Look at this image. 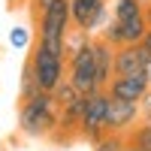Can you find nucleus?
I'll use <instances>...</instances> for the list:
<instances>
[{
	"instance_id": "18",
	"label": "nucleus",
	"mask_w": 151,
	"mask_h": 151,
	"mask_svg": "<svg viewBox=\"0 0 151 151\" xmlns=\"http://www.w3.org/2000/svg\"><path fill=\"white\" fill-rule=\"evenodd\" d=\"M45 3H48V0H33V9H42Z\"/></svg>"
},
{
	"instance_id": "16",
	"label": "nucleus",
	"mask_w": 151,
	"mask_h": 151,
	"mask_svg": "<svg viewBox=\"0 0 151 151\" xmlns=\"http://www.w3.org/2000/svg\"><path fill=\"white\" fill-rule=\"evenodd\" d=\"M145 18H148V27H151V0H145Z\"/></svg>"
},
{
	"instance_id": "7",
	"label": "nucleus",
	"mask_w": 151,
	"mask_h": 151,
	"mask_svg": "<svg viewBox=\"0 0 151 151\" xmlns=\"http://www.w3.org/2000/svg\"><path fill=\"white\" fill-rule=\"evenodd\" d=\"M142 121V106L130 100H112L109 97V112H106V133L127 136L136 124Z\"/></svg>"
},
{
	"instance_id": "13",
	"label": "nucleus",
	"mask_w": 151,
	"mask_h": 151,
	"mask_svg": "<svg viewBox=\"0 0 151 151\" xmlns=\"http://www.w3.org/2000/svg\"><path fill=\"white\" fill-rule=\"evenodd\" d=\"M33 94H40V85H36V76H33L30 60H24V67H21V100L24 97H33Z\"/></svg>"
},
{
	"instance_id": "3",
	"label": "nucleus",
	"mask_w": 151,
	"mask_h": 151,
	"mask_svg": "<svg viewBox=\"0 0 151 151\" xmlns=\"http://www.w3.org/2000/svg\"><path fill=\"white\" fill-rule=\"evenodd\" d=\"M30 67H33V76H36L40 91L52 94L55 88L67 79V45L64 42L36 40L33 52H30Z\"/></svg>"
},
{
	"instance_id": "1",
	"label": "nucleus",
	"mask_w": 151,
	"mask_h": 151,
	"mask_svg": "<svg viewBox=\"0 0 151 151\" xmlns=\"http://www.w3.org/2000/svg\"><path fill=\"white\" fill-rule=\"evenodd\" d=\"M148 33L145 18V0H112L109 21L100 27V40H106L112 48L136 45Z\"/></svg>"
},
{
	"instance_id": "14",
	"label": "nucleus",
	"mask_w": 151,
	"mask_h": 151,
	"mask_svg": "<svg viewBox=\"0 0 151 151\" xmlns=\"http://www.w3.org/2000/svg\"><path fill=\"white\" fill-rule=\"evenodd\" d=\"M121 145H124V136H118V133H106L103 139L91 142V151H121Z\"/></svg>"
},
{
	"instance_id": "19",
	"label": "nucleus",
	"mask_w": 151,
	"mask_h": 151,
	"mask_svg": "<svg viewBox=\"0 0 151 151\" xmlns=\"http://www.w3.org/2000/svg\"><path fill=\"white\" fill-rule=\"evenodd\" d=\"M142 118H145V121H151V109H148V112H142Z\"/></svg>"
},
{
	"instance_id": "8",
	"label": "nucleus",
	"mask_w": 151,
	"mask_h": 151,
	"mask_svg": "<svg viewBox=\"0 0 151 151\" xmlns=\"http://www.w3.org/2000/svg\"><path fill=\"white\" fill-rule=\"evenodd\" d=\"M148 79L145 76H112L106 85V94L112 100H130V103H139L148 94Z\"/></svg>"
},
{
	"instance_id": "5",
	"label": "nucleus",
	"mask_w": 151,
	"mask_h": 151,
	"mask_svg": "<svg viewBox=\"0 0 151 151\" xmlns=\"http://www.w3.org/2000/svg\"><path fill=\"white\" fill-rule=\"evenodd\" d=\"M106 112H109V94L106 91H94L85 97V109H82V121H79V139L85 142H97L106 136Z\"/></svg>"
},
{
	"instance_id": "12",
	"label": "nucleus",
	"mask_w": 151,
	"mask_h": 151,
	"mask_svg": "<svg viewBox=\"0 0 151 151\" xmlns=\"http://www.w3.org/2000/svg\"><path fill=\"white\" fill-rule=\"evenodd\" d=\"M33 30L27 27V24H15V27L9 30V45L18 48V52H24V48H30V40H33Z\"/></svg>"
},
{
	"instance_id": "11",
	"label": "nucleus",
	"mask_w": 151,
	"mask_h": 151,
	"mask_svg": "<svg viewBox=\"0 0 151 151\" xmlns=\"http://www.w3.org/2000/svg\"><path fill=\"white\" fill-rule=\"evenodd\" d=\"M124 139H127L130 145H136V148H139V151H151V121H139V124H136V127L127 133V136H124Z\"/></svg>"
},
{
	"instance_id": "17",
	"label": "nucleus",
	"mask_w": 151,
	"mask_h": 151,
	"mask_svg": "<svg viewBox=\"0 0 151 151\" xmlns=\"http://www.w3.org/2000/svg\"><path fill=\"white\" fill-rule=\"evenodd\" d=\"M121 151H139V148H136V145H130L127 139H124V145H121Z\"/></svg>"
},
{
	"instance_id": "15",
	"label": "nucleus",
	"mask_w": 151,
	"mask_h": 151,
	"mask_svg": "<svg viewBox=\"0 0 151 151\" xmlns=\"http://www.w3.org/2000/svg\"><path fill=\"white\" fill-rule=\"evenodd\" d=\"M142 48H145V55L151 58V27H148V33L142 36Z\"/></svg>"
},
{
	"instance_id": "4",
	"label": "nucleus",
	"mask_w": 151,
	"mask_h": 151,
	"mask_svg": "<svg viewBox=\"0 0 151 151\" xmlns=\"http://www.w3.org/2000/svg\"><path fill=\"white\" fill-rule=\"evenodd\" d=\"M70 27V0H48L42 9H36V40L64 42Z\"/></svg>"
},
{
	"instance_id": "6",
	"label": "nucleus",
	"mask_w": 151,
	"mask_h": 151,
	"mask_svg": "<svg viewBox=\"0 0 151 151\" xmlns=\"http://www.w3.org/2000/svg\"><path fill=\"white\" fill-rule=\"evenodd\" d=\"M109 21V0H70V24L76 30L97 33Z\"/></svg>"
},
{
	"instance_id": "10",
	"label": "nucleus",
	"mask_w": 151,
	"mask_h": 151,
	"mask_svg": "<svg viewBox=\"0 0 151 151\" xmlns=\"http://www.w3.org/2000/svg\"><path fill=\"white\" fill-rule=\"evenodd\" d=\"M112 58H115V48L106 40L94 36V67H97V88L106 91V85L112 79Z\"/></svg>"
},
{
	"instance_id": "9",
	"label": "nucleus",
	"mask_w": 151,
	"mask_h": 151,
	"mask_svg": "<svg viewBox=\"0 0 151 151\" xmlns=\"http://www.w3.org/2000/svg\"><path fill=\"white\" fill-rule=\"evenodd\" d=\"M145 60H148V55H145L142 42L121 45V48H115V58H112V76H142Z\"/></svg>"
},
{
	"instance_id": "2",
	"label": "nucleus",
	"mask_w": 151,
	"mask_h": 151,
	"mask_svg": "<svg viewBox=\"0 0 151 151\" xmlns=\"http://www.w3.org/2000/svg\"><path fill=\"white\" fill-rule=\"evenodd\" d=\"M18 133L24 139H52L58 127V103L48 91L18 100Z\"/></svg>"
}]
</instances>
